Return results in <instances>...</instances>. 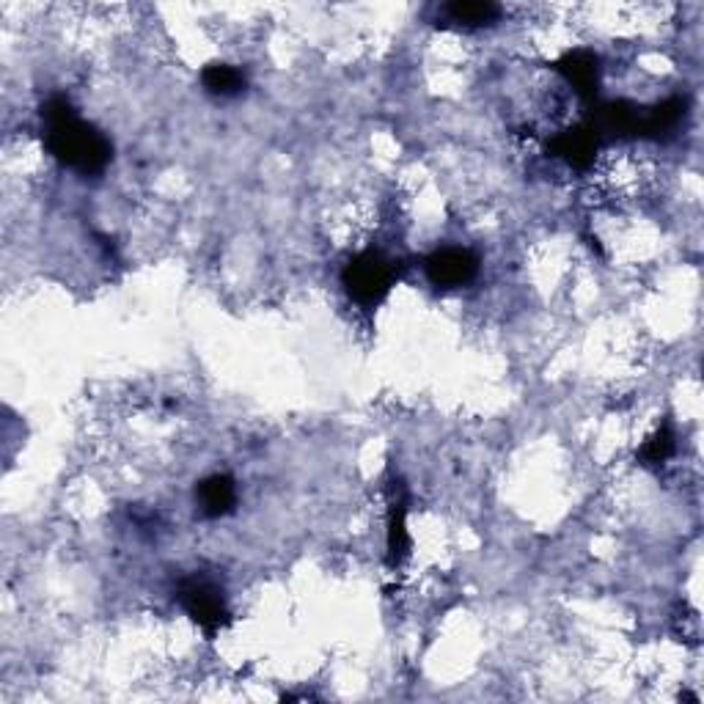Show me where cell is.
Returning <instances> with one entry per match:
<instances>
[{
  "instance_id": "1",
  "label": "cell",
  "mask_w": 704,
  "mask_h": 704,
  "mask_svg": "<svg viewBox=\"0 0 704 704\" xmlns=\"http://www.w3.org/2000/svg\"><path fill=\"white\" fill-rule=\"evenodd\" d=\"M41 119L47 124V149L59 163L66 169L77 171V174H102L106 165L113 158V146L106 135L97 127L77 119L75 108L70 106V99L53 97L41 108Z\"/></svg>"
},
{
  "instance_id": "2",
  "label": "cell",
  "mask_w": 704,
  "mask_h": 704,
  "mask_svg": "<svg viewBox=\"0 0 704 704\" xmlns=\"http://www.w3.org/2000/svg\"><path fill=\"white\" fill-rule=\"evenodd\" d=\"M394 281V264L383 254H378V250H367V254L353 259L347 264V270H344V286H347L349 297L361 306L383 304Z\"/></svg>"
},
{
  "instance_id": "3",
  "label": "cell",
  "mask_w": 704,
  "mask_h": 704,
  "mask_svg": "<svg viewBox=\"0 0 704 704\" xmlns=\"http://www.w3.org/2000/svg\"><path fill=\"white\" fill-rule=\"evenodd\" d=\"M180 603L190 614L193 622L205 630L207 635H215L229 622V608L223 603L221 592L210 581L190 578L180 586Z\"/></svg>"
},
{
  "instance_id": "4",
  "label": "cell",
  "mask_w": 704,
  "mask_h": 704,
  "mask_svg": "<svg viewBox=\"0 0 704 704\" xmlns=\"http://www.w3.org/2000/svg\"><path fill=\"white\" fill-rule=\"evenodd\" d=\"M477 270V257L466 248H441L427 259V275H430V281L435 286H446V289L473 281Z\"/></svg>"
},
{
  "instance_id": "5",
  "label": "cell",
  "mask_w": 704,
  "mask_h": 704,
  "mask_svg": "<svg viewBox=\"0 0 704 704\" xmlns=\"http://www.w3.org/2000/svg\"><path fill=\"white\" fill-rule=\"evenodd\" d=\"M597 140H600L597 129H594L592 124H581V127L565 129V133L556 135L547 149H551V155H556V158L567 160L572 169L583 171L594 163V155H597Z\"/></svg>"
},
{
  "instance_id": "6",
  "label": "cell",
  "mask_w": 704,
  "mask_h": 704,
  "mask_svg": "<svg viewBox=\"0 0 704 704\" xmlns=\"http://www.w3.org/2000/svg\"><path fill=\"white\" fill-rule=\"evenodd\" d=\"M410 551L408 534V501L402 482H391V509H388V565L396 567L405 561Z\"/></svg>"
},
{
  "instance_id": "7",
  "label": "cell",
  "mask_w": 704,
  "mask_h": 704,
  "mask_svg": "<svg viewBox=\"0 0 704 704\" xmlns=\"http://www.w3.org/2000/svg\"><path fill=\"white\" fill-rule=\"evenodd\" d=\"M556 70L561 72V77H565V81L570 83V86L576 88L586 102H592V99L597 97L600 66H597V59H594L589 50H572V53H567L565 59L556 64Z\"/></svg>"
},
{
  "instance_id": "8",
  "label": "cell",
  "mask_w": 704,
  "mask_h": 704,
  "mask_svg": "<svg viewBox=\"0 0 704 704\" xmlns=\"http://www.w3.org/2000/svg\"><path fill=\"white\" fill-rule=\"evenodd\" d=\"M196 501L205 518H223L237 504V487L229 477H210L198 484Z\"/></svg>"
},
{
  "instance_id": "9",
  "label": "cell",
  "mask_w": 704,
  "mask_h": 704,
  "mask_svg": "<svg viewBox=\"0 0 704 704\" xmlns=\"http://www.w3.org/2000/svg\"><path fill=\"white\" fill-rule=\"evenodd\" d=\"M682 113H686V102L677 97L666 99L660 102L658 108H652V111L641 113V127L639 135H650V138H658V135L671 133V129L680 124Z\"/></svg>"
},
{
  "instance_id": "10",
  "label": "cell",
  "mask_w": 704,
  "mask_h": 704,
  "mask_svg": "<svg viewBox=\"0 0 704 704\" xmlns=\"http://www.w3.org/2000/svg\"><path fill=\"white\" fill-rule=\"evenodd\" d=\"M201 81H205L207 91L215 94V97H237V94L245 88L243 72L234 70V66H226V64L207 66L205 75H201Z\"/></svg>"
},
{
  "instance_id": "11",
  "label": "cell",
  "mask_w": 704,
  "mask_h": 704,
  "mask_svg": "<svg viewBox=\"0 0 704 704\" xmlns=\"http://www.w3.org/2000/svg\"><path fill=\"white\" fill-rule=\"evenodd\" d=\"M446 12L455 23L466 25H490L501 17V9L495 3H490V0H457Z\"/></svg>"
},
{
  "instance_id": "12",
  "label": "cell",
  "mask_w": 704,
  "mask_h": 704,
  "mask_svg": "<svg viewBox=\"0 0 704 704\" xmlns=\"http://www.w3.org/2000/svg\"><path fill=\"white\" fill-rule=\"evenodd\" d=\"M671 455H675V432H671L669 424H664L644 443L641 460H644V466H660V462L669 460Z\"/></svg>"
}]
</instances>
